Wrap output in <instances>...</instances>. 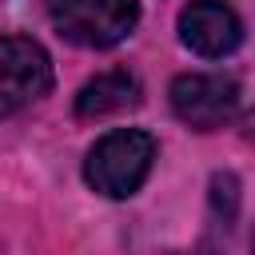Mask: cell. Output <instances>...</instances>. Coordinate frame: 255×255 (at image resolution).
Returning a JSON list of instances; mask_svg holds the SVG:
<instances>
[{
	"label": "cell",
	"mask_w": 255,
	"mask_h": 255,
	"mask_svg": "<svg viewBox=\"0 0 255 255\" xmlns=\"http://www.w3.org/2000/svg\"><path fill=\"white\" fill-rule=\"evenodd\" d=\"M52 92V60L28 36H0V100L20 108Z\"/></svg>",
	"instance_id": "4"
},
{
	"label": "cell",
	"mask_w": 255,
	"mask_h": 255,
	"mask_svg": "<svg viewBox=\"0 0 255 255\" xmlns=\"http://www.w3.org/2000/svg\"><path fill=\"white\" fill-rule=\"evenodd\" d=\"M52 24L80 48H112L139 24V0H56Z\"/></svg>",
	"instance_id": "2"
},
{
	"label": "cell",
	"mask_w": 255,
	"mask_h": 255,
	"mask_svg": "<svg viewBox=\"0 0 255 255\" xmlns=\"http://www.w3.org/2000/svg\"><path fill=\"white\" fill-rule=\"evenodd\" d=\"M211 191H215V195H211V199H215V207L231 219V215H235V199H239V195H235V191H239L235 175H215V179H211Z\"/></svg>",
	"instance_id": "7"
},
{
	"label": "cell",
	"mask_w": 255,
	"mask_h": 255,
	"mask_svg": "<svg viewBox=\"0 0 255 255\" xmlns=\"http://www.w3.org/2000/svg\"><path fill=\"white\" fill-rule=\"evenodd\" d=\"M243 139H247V143H255V112H247V116H243Z\"/></svg>",
	"instance_id": "8"
},
{
	"label": "cell",
	"mask_w": 255,
	"mask_h": 255,
	"mask_svg": "<svg viewBox=\"0 0 255 255\" xmlns=\"http://www.w3.org/2000/svg\"><path fill=\"white\" fill-rule=\"evenodd\" d=\"M151 159H155V139L147 131L120 128L96 139V147L84 159V179L108 199H128L147 179Z\"/></svg>",
	"instance_id": "1"
},
{
	"label": "cell",
	"mask_w": 255,
	"mask_h": 255,
	"mask_svg": "<svg viewBox=\"0 0 255 255\" xmlns=\"http://www.w3.org/2000/svg\"><path fill=\"white\" fill-rule=\"evenodd\" d=\"M179 40L195 56L219 60V56L239 48L243 24H239V16H235V8L227 0H191L179 12Z\"/></svg>",
	"instance_id": "5"
},
{
	"label": "cell",
	"mask_w": 255,
	"mask_h": 255,
	"mask_svg": "<svg viewBox=\"0 0 255 255\" xmlns=\"http://www.w3.org/2000/svg\"><path fill=\"white\" fill-rule=\"evenodd\" d=\"M139 104V80L124 68H112V72H100L92 76L80 96H76V116L80 120H100V116H116L124 108H135Z\"/></svg>",
	"instance_id": "6"
},
{
	"label": "cell",
	"mask_w": 255,
	"mask_h": 255,
	"mask_svg": "<svg viewBox=\"0 0 255 255\" xmlns=\"http://www.w3.org/2000/svg\"><path fill=\"white\" fill-rule=\"evenodd\" d=\"M171 108L187 128L211 131L227 124L239 108V84L219 72H187L171 84Z\"/></svg>",
	"instance_id": "3"
}]
</instances>
